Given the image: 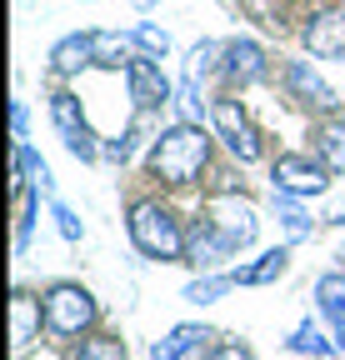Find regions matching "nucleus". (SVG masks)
<instances>
[{
    "mask_svg": "<svg viewBox=\"0 0 345 360\" xmlns=\"http://www.w3.org/2000/svg\"><path fill=\"white\" fill-rule=\"evenodd\" d=\"M205 160H210V141H205V130L195 120H181V125L160 130L155 146H150V170L165 186H190L205 170Z\"/></svg>",
    "mask_w": 345,
    "mask_h": 360,
    "instance_id": "f257e3e1",
    "label": "nucleus"
},
{
    "mask_svg": "<svg viewBox=\"0 0 345 360\" xmlns=\"http://www.w3.org/2000/svg\"><path fill=\"white\" fill-rule=\"evenodd\" d=\"M131 240L150 260H181L185 255V231L176 225V215H170L165 205H155V200L131 210Z\"/></svg>",
    "mask_w": 345,
    "mask_h": 360,
    "instance_id": "f03ea898",
    "label": "nucleus"
},
{
    "mask_svg": "<svg viewBox=\"0 0 345 360\" xmlns=\"http://www.w3.org/2000/svg\"><path fill=\"white\" fill-rule=\"evenodd\" d=\"M91 321H96L91 290H80V285H51V295H46V326L56 335H80Z\"/></svg>",
    "mask_w": 345,
    "mask_h": 360,
    "instance_id": "7ed1b4c3",
    "label": "nucleus"
},
{
    "mask_svg": "<svg viewBox=\"0 0 345 360\" xmlns=\"http://www.w3.org/2000/svg\"><path fill=\"white\" fill-rule=\"evenodd\" d=\"M210 231L226 240V250H245L250 240H255V231H261V220H255V210L245 205V200H235V195H221L210 205Z\"/></svg>",
    "mask_w": 345,
    "mask_h": 360,
    "instance_id": "20e7f679",
    "label": "nucleus"
},
{
    "mask_svg": "<svg viewBox=\"0 0 345 360\" xmlns=\"http://www.w3.org/2000/svg\"><path fill=\"white\" fill-rule=\"evenodd\" d=\"M210 120H215V130H221L226 150H230L240 165H250L255 155H261V135H255V125L245 120V110H240L235 101H221V105L210 110Z\"/></svg>",
    "mask_w": 345,
    "mask_h": 360,
    "instance_id": "39448f33",
    "label": "nucleus"
},
{
    "mask_svg": "<svg viewBox=\"0 0 345 360\" xmlns=\"http://www.w3.org/2000/svg\"><path fill=\"white\" fill-rule=\"evenodd\" d=\"M271 180H275V191H290V195H320L330 186V165H320L311 155H280Z\"/></svg>",
    "mask_w": 345,
    "mask_h": 360,
    "instance_id": "423d86ee",
    "label": "nucleus"
},
{
    "mask_svg": "<svg viewBox=\"0 0 345 360\" xmlns=\"http://www.w3.org/2000/svg\"><path fill=\"white\" fill-rule=\"evenodd\" d=\"M51 115H56V125H60V135H65V146H70V155H75V160H96V155H100L96 135L85 130L80 101L70 96V90H60V96H51Z\"/></svg>",
    "mask_w": 345,
    "mask_h": 360,
    "instance_id": "0eeeda50",
    "label": "nucleus"
},
{
    "mask_svg": "<svg viewBox=\"0 0 345 360\" xmlns=\"http://www.w3.org/2000/svg\"><path fill=\"white\" fill-rule=\"evenodd\" d=\"M125 80H131V101H136L141 110H155V105H170V101H176V85L160 75L155 60H131V65H125Z\"/></svg>",
    "mask_w": 345,
    "mask_h": 360,
    "instance_id": "6e6552de",
    "label": "nucleus"
},
{
    "mask_svg": "<svg viewBox=\"0 0 345 360\" xmlns=\"http://www.w3.org/2000/svg\"><path fill=\"white\" fill-rule=\"evenodd\" d=\"M40 315H46V300H35L30 290H15V295H11V355H15V360L35 345Z\"/></svg>",
    "mask_w": 345,
    "mask_h": 360,
    "instance_id": "1a4fd4ad",
    "label": "nucleus"
},
{
    "mask_svg": "<svg viewBox=\"0 0 345 360\" xmlns=\"http://www.w3.org/2000/svg\"><path fill=\"white\" fill-rule=\"evenodd\" d=\"M306 51L311 56H325V60H345V15L340 11L315 15L306 25Z\"/></svg>",
    "mask_w": 345,
    "mask_h": 360,
    "instance_id": "9d476101",
    "label": "nucleus"
},
{
    "mask_svg": "<svg viewBox=\"0 0 345 360\" xmlns=\"http://www.w3.org/2000/svg\"><path fill=\"white\" fill-rule=\"evenodd\" d=\"M96 51H100V30H91V35H70V40H60L56 51H51V70H56V75H75L80 65L96 60Z\"/></svg>",
    "mask_w": 345,
    "mask_h": 360,
    "instance_id": "9b49d317",
    "label": "nucleus"
},
{
    "mask_svg": "<svg viewBox=\"0 0 345 360\" xmlns=\"http://www.w3.org/2000/svg\"><path fill=\"white\" fill-rule=\"evenodd\" d=\"M261 70H266V56H261V45H255V40H230L226 45V75L230 80L250 85V80H261Z\"/></svg>",
    "mask_w": 345,
    "mask_h": 360,
    "instance_id": "f8f14e48",
    "label": "nucleus"
},
{
    "mask_svg": "<svg viewBox=\"0 0 345 360\" xmlns=\"http://www.w3.org/2000/svg\"><path fill=\"white\" fill-rule=\"evenodd\" d=\"M285 265H290V250H285V245H275V250H266L255 265L230 270V281H235V285H271V281H280V276H285Z\"/></svg>",
    "mask_w": 345,
    "mask_h": 360,
    "instance_id": "ddd939ff",
    "label": "nucleus"
},
{
    "mask_svg": "<svg viewBox=\"0 0 345 360\" xmlns=\"http://www.w3.org/2000/svg\"><path fill=\"white\" fill-rule=\"evenodd\" d=\"M285 80H290V90H300V96H306L311 105H320V110H330V105H335V90H330V85H325L306 60H295V65L285 70Z\"/></svg>",
    "mask_w": 345,
    "mask_h": 360,
    "instance_id": "4468645a",
    "label": "nucleus"
},
{
    "mask_svg": "<svg viewBox=\"0 0 345 360\" xmlns=\"http://www.w3.org/2000/svg\"><path fill=\"white\" fill-rule=\"evenodd\" d=\"M30 225H35V186L30 180H15V255L30 240Z\"/></svg>",
    "mask_w": 345,
    "mask_h": 360,
    "instance_id": "2eb2a0df",
    "label": "nucleus"
},
{
    "mask_svg": "<svg viewBox=\"0 0 345 360\" xmlns=\"http://www.w3.org/2000/svg\"><path fill=\"white\" fill-rule=\"evenodd\" d=\"M195 340H205V330H200V326H176L165 340H155V345H150V360H181Z\"/></svg>",
    "mask_w": 345,
    "mask_h": 360,
    "instance_id": "dca6fc26",
    "label": "nucleus"
},
{
    "mask_svg": "<svg viewBox=\"0 0 345 360\" xmlns=\"http://www.w3.org/2000/svg\"><path fill=\"white\" fill-rule=\"evenodd\" d=\"M315 300H320V310L330 315V321H340V315H345V270L315 281Z\"/></svg>",
    "mask_w": 345,
    "mask_h": 360,
    "instance_id": "f3484780",
    "label": "nucleus"
},
{
    "mask_svg": "<svg viewBox=\"0 0 345 360\" xmlns=\"http://www.w3.org/2000/svg\"><path fill=\"white\" fill-rule=\"evenodd\" d=\"M15 175H25L30 186H51V165L40 160V155H35L25 141H15Z\"/></svg>",
    "mask_w": 345,
    "mask_h": 360,
    "instance_id": "a211bd4d",
    "label": "nucleus"
},
{
    "mask_svg": "<svg viewBox=\"0 0 345 360\" xmlns=\"http://www.w3.org/2000/svg\"><path fill=\"white\" fill-rule=\"evenodd\" d=\"M275 205H280V215H285L290 240H306V236H311V215L295 205V195H290V191H275Z\"/></svg>",
    "mask_w": 345,
    "mask_h": 360,
    "instance_id": "6ab92c4d",
    "label": "nucleus"
},
{
    "mask_svg": "<svg viewBox=\"0 0 345 360\" xmlns=\"http://www.w3.org/2000/svg\"><path fill=\"white\" fill-rule=\"evenodd\" d=\"M230 285H235L230 276H200V281H190V285H185V300H195V305H205V300H221Z\"/></svg>",
    "mask_w": 345,
    "mask_h": 360,
    "instance_id": "aec40b11",
    "label": "nucleus"
},
{
    "mask_svg": "<svg viewBox=\"0 0 345 360\" xmlns=\"http://www.w3.org/2000/svg\"><path fill=\"white\" fill-rule=\"evenodd\" d=\"M290 345H295V350H306V355H320V360H325V355H330V350H340V345H330V340H325V335H320V330H315V326H300V330H295V340H290Z\"/></svg>",
    "mask_w": 345,
    "mask_h": 360,
    "instance_id": "412c9836",
    "label": "nucleus"
},
{
    "mask_svg": "<svg viewBox=\"0 0 345 360\" xmlns=\"http://www.w3.org/2000/svg\"><path fill=\"white\" fill-rule=\"evenodd\" d=\"M75 360H125V345L110 340V335H100V340H85Z\"/></svg>",
    "mask_w": 345,
    "mask_h": 360,
    "instance_id": "4be33fe9",
    "label": "nucleus"
},
{
    "mask_svg": "<svg viewBox=\"0 0 345 360\" xmlns=\"http://www.w3.org/2000/svg\"><path fill=\"white\" fill-rule=\"evenodd\" d=\"M215 51H221V45L215 40H200L195 51H190V60H185V80H200L205 70H210V60H215Z\"/></svg>",
    "mask_w": 345,
    "mask_h": 360,
    "instance_id": "5701e85b",
    "label": "nucleus"
},
{
    "mask_svg": "<svg viewBox=\"0 0 345 360\" xmlns=\"http://www.w3.org/2000/svg\"><path fill=\"white\" fill-rule=\"evenodd\" d=\"M136 40L145 45V51H155V56H165V51H170V35H165V30H155V25H141V30H136Z\"/></svg>",
    "mask_w": 345,
    "mask_h": 360,
    "instance_id": "b1692460",
    "label": "nucleus"
},
{
    "mask_svg": "<svg viewBox=\"0 0 345 360\" xmlns=\"http://www.w3.org/2000/svg\"><path fill=\"white\" fill-rule=\"evenodd\" d=\"M105 155H110L115 165H125V160L136 155V135H120V141H110V146H105Z\"/></svg>",
    "mask_w": 345,
    "mask_h": 360,
    "instance_id": "393cba45",
    "label": "nucleus"
},
{
    "mask_svg": "<svg viewBox=\"0 0 345 360\" xmlns=\"http://www.w3.org/2000/svg\"><path fill=\"white\" fill-rule=\"evenodd\" d=\"M56 220H60V236H65V240H80V220H75L70 205H56Z\"/></svg>",
    "mask_w": 345,
    "mask_h": 360,
    "instance_id": "a878e982",
    "label": "nucleus"
},
{
    "mask_svg": "<svg viewBox=\"0 0 345 360\" xmlns=\"http://www.w3.org/2000/svg\"><path fill=\"white\" fill-rule=\"evenodd\" d=\"M181 110H185V120H200V101H195V80H185L181 85V101H176Z\"/></svg>",
    "mask_w": 345,
    "mask_h": 360,
    "instance_id": "bb28decb",
    "label": "nucleus"
},
{
    "mask_svg": "<svg viewBox=\"0 0 345 360\" xmlns=\"http://www.w3.org/2000/svg\"><path fill=\"white\" fill-rule=\"evenodd\" d=\"M205 360H250V350H245L240 340H226V345H215Z\"/></svg>",
    "mask_w": 345,
    "mask_h": 360,
    "instance_id": "cd10ccee",
    "label": "nucleus"
},
{
    "mask_svg": "<svg viewBox=\"0 0 345 360\" xmlns=\"http://www.w3.org/2000/svg\"><path fill=\"white\" fill-rule=\"evenodd\" d=\"M325 141H330V160L340 165V160H345V125H335V130L325 135Z\"/></svg>",
    "mask_w": 345,
    "mask_h": 360,
    "instance_id": "c85d7f7f",
    "label": "nucleus"
},
{
    "mask_svg": "<svg viewBox=\"0 0 345 360\" xmlns=\"http://www.w3.org/2000/svg\"><path fill=\"white\" fill-rule=\"evenodd\" d=\"M11 130H15V141H25V105L20 101L11 105Z\"/></svg>",
    "mask_w": 345,
    "mask_h": 360,
    "instance_id": "c756f323",
    "label": "nucleus"
},
{
    "mask_svg": "<svg viewBox=\"0 0 345 360\" xmlns=\"http://www.w3.org/2000/svg\"><path fill=\"white\" fill-rule=\"evenodd\" d=\"M335 345L345 350V315H340V321H335Z\"/></svg>",
    "mask_w": 345,
    "mask_h": 360,
    "instance_id": "7c9ffc66",
    "label": "nucleus"
},
{
    "mask_svg": "<svg viewBox=\"0 0 345 360\" xmlns=\"http://www.w3.org/2000/svg\"><path fill=\"white\" fill-rule=\"evenodd\" d=\"M150 6H155V0H136V11H150Z\"/></svg>",
    "mask_w": 345,
    "mask_h": 360,
    "instance_id": "2f4dec72",
    "label": "nucleus"
},
{
    "mask_svg": "<svg viewBox=\"0 0 345 360\" xmlns=\"http://www.w3.org/2000/svg\"><path fill=\"white\" fill-rule=\"evenodd\" d=\"M340 270H345V250H340Z\"/></svg>",
    "mask_w": 345,
    "mask_h": 360,
    "instance_id": "473e14b6",
    "label": "nucleus"
}]
</instances>
